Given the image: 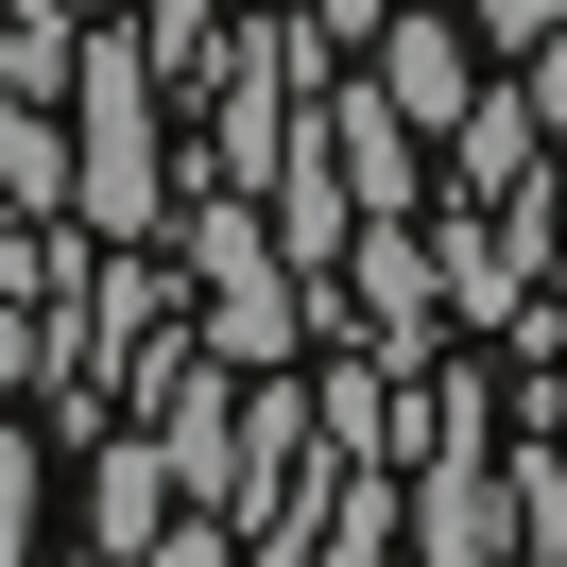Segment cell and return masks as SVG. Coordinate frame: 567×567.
<instances>
[{"mask_svg":"<svg viewBox=\"0 0 567 567\" xmlns=\"http://www.w3.org/2000/svg\"><path fill=\"white\" fill-rule=\"evenodd\" d=\"M189 189L173 138H155V52L138 35H70V224L86 241H155Z\"/></svg>","mask_w":567,"mask_h":567,"instance_id":"6da1fadb","label":"cell"},{"mask_svg":"<svg viewBox=\"0 0 567 567\" xmlns=\"http://www.w3.org/2000/svg\"><path fill=\"white\" fill-rule=\"evenodd\" d=\"M310 138H327V173H344V207L361 224H379V207H430V138H413V121H395L379 104V86H310Z\"/></svg>","mask_w":567,"mask_h":567,"instance_id":"7a4b0ae2","label":"cell"},{"mask_svg":"<svg viewBox=\"0 0 567 567\" xmlns=\"http://www.w3.org/2000/svg\"><path fill=\"white\" fill-rule=\"evenodd\" d=\"M361 52H379L361 86H379V104L413 121V138H447V121H464V86H482V70H464V35H447V0H395V18H379Z\"/></svg>","mask_w":567,"mask_h":567,"instance_id":"3957f363","label":"cell"},{"mask_svg":"<svg viewBox=\"0 0 567 567\" xmlns=\"http://www.w3.org/2000/svg\"><path fill=\"white\" fill-rule=\"evenodd\" d=\"M430 155L464 173V207H498V189H533V173H550V121H533V86H464V121H447Z\"/></svg>","mask_w":567,"mask_h":567,"instance_id":"277c9868","label":"cell"},{"mask_svg":"<svg viewBox=\"0 0 567 567\" xmlns=\"http://www.w3.org/2000/svg\"><path fill=\"white\" fill-rule=\"evenodd\" d=\"M292 379H310V430H327L344 464H395V447H413V413H395V361H361V344H310Z\"/></svg>","mask_w":567,"mask_h":567,"instance_id":"5b68a950","label":"cell"},{"mask_svg":"<svg viewBox=\"0 0 567 567\" xmlns=\"http://www.w3.org/2000/svg\"><path fill=\"white\" fill-rule=\"evenodd\" d=\"M173 516V464H155V430H104V447H86V550H138V533Z\"/></svg>","mask_w":567,"mask_h":567,"instance_id":"8992f818","label":"cell"},{"mask_svg":"<svg viewBox=\"0 0 567 567\" xmlns=\"http://www.w3.org/2000/svg\"><path fill=\"white\" fill-rule=\"evenodd\" d=\"M121 567H241V533H224V516H189V498H173V516H155V533H138Z\"/></svg>","mask_w":567,"mask_h":567,"instance_id":"52a82bcc","label":"cell"},{"mask_svg":"<svg viewBox=\"0 0 567 567\" xmlns=\"http://www.w3.org/2000/svg\"><path fill=\"white\" fill-rule=\"evenodd\" d=\"M0 567H35V430L0 413Z\"/></svg>","mask_w":567,"mask_h":567,"instance_id":"ba28073f","label":"cell"},{"mask_svg":"<svg viewBox=\"0 0 567 567\" xmlns=\"http://www.w3.org/2000/svg\"><path fill=\"white\" fill-rule=\"evenodd\" d=\"M138 52H173V70H207V0H155V35Z\"/></svg>","mask_w":567,"mask_h":567,"instance_id":"9c48e42d","label":"cell"}]
</instances>
